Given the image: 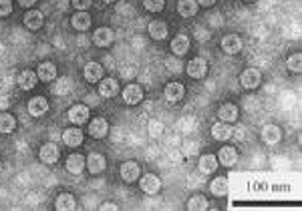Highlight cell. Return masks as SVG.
<instances>
[{
	"instance_id": "cell-1",
	"label": "cell",
	"mask_w": 302,
	"mask_h": 211,
	"mask_svg": "<svg viewBox=\"0 0 302 211\" xmlns=\"http://www.w3.org/2000/svg\"><path fill=\"white\" fill-rule=\"evenodd\" d=\"M260 81H262V74L258 69H246L240 76V83L244 89H258L260 87Z\"/></svg>"
},
{
	"instance_id": "cell-19",
	"label": "cell",
	"mask_w": 302,
	"mask_h": 211,
	"mask_svg": "<svg viewBox=\"0 0 302 211\" xmlns=\"http://www.w3.org/2000/svg\"><path fill=\"white\" fill-rule=\"evenodd\" d=\"M149 36L153 38V40H164L166 36H168V24L166 22H161V20H153L151 24H149Z\"/></svg>"
},
{
	"instance_id": "cell-27",
	"label": "cell",
	"mask_w": 302,
	"mask_h": 211,
	"mask_svg": "<svg viewBox=\"0 0 302 211\" xmlns=\"http://www.w3.org/2000/svg\"><path fill=\"white\" fill-rule=\"evenodd\" d=\"M280 137H282V133H280V129L276 125H266L262 129V139H264V143H268V145H276L280 141Z\"/></svg>"
},
{
	"instance_id": "cell-30",
	"label": "cell",
	"mask_w": 302,
	"mask_h": 211,
	"mask_svg": "<svg viewBox=\"0 0 302 211\" xmlns=\"http://www.w3.org/2000/svg\"><path fill=\"white\" fill-rule=\"evenodd\" d=\"M55 207L61 211L75 209V197H73L71 193H61V195L57 197V201H55Z\"/></svg>"
},
{
	"instance_id": "cell-20",
	"label": "cell",
	"mask_w": 302,
	"mask_h": 211,
	"mask_svg": "<svg viewBox=\"0 0 302 211\" xmlns=\"http://www.w3.org/2000/svg\"><path fill=\"white\" fill-rule=\"evenodd\" d=\"M218 161L222 165H226V167H232L236 161H238V151H236L234 147H224L220 151V155H218Z\"/></svg>"
},
{
	"instance_id": "cell-14",
	"label": "cell",
	"mask_w": 302,
	"mask_h": 211,
	"mask_svg": "<svg viewBox=\"0 0 302 211\" xmlns=\"http://www.w3.org/2000/svg\"><path fill=\"white\" fill-rule=\"evenodd\" d=\"M218 117H220V121H224V123H234L236 119H238V107L232 105V103L222 105L218 109Z\"/></svg>"
},
{
	"instance_id": "cell-32",
	"label": "cell",
	"mask_w": 302,
	"mask_h": 211,
	"mask_svg": "<svg viewBox=\"0 0 302 211\" xmlns=\"http://www.w3.org/2000/svg\"><path fill=\"white\" fill-rule=\"evenodd\" d=\"M14 127H16L14 117H12V115H8V113H0V133L8 135V133H12V131H14Z\"/></svg>"
},
{
	"instance_id": "cell-21",
	"label": "cell",
	"mask_w": 302,
	"mask_h": 211,
	"mask_svg": "<svg viewBox=\"0 0 302 211\" xmlns=\"http://www.w3.org/2000/svg\"><path fill=\"white\" fill-rule=\"evenodd\" d=\"M71 22H73V27L77 31H87L91 27V16L85 10H77V14L71 18Z\"/></svg>"
},
{
	"instance_id": "cell-8",
	"label": "cell",
	"mask_w": 302,
	"mask_h": 211,
	"mask_svg": "<svg viewBox=\"0 0 302 211\" xmlns=\"http://www.w3.org/2000/svg\"><path fill=\"white\" fill-rule=\"evenodd\" d=\"M183 95H185V89H183L181 83H169L168 87H166V99H168L169 103H177V101H181Z\"/></svg>"
},
{
	"instance_id": "cell-2",
	"label": "cell",
	"mask_w": 302,
	"mask_h": 211,
	"mask_svg": "<svg viewBox=\"0 0 302 211\" xmlns=\"http://www.w3.org/2000/svg\"><path fill=\"white\" fill-rule=\"evenodd\" d=\"M38 157H40V161H42V163L53 165V163H57V161H59V147H57V145H53V143H47V145H42V147H40Z\"/></svg>"
},
{
	"instance_id": "cell-39",
	"label": "cell",
	"mask_w": 302,
	"mask_h": 211,
	"mask_svg": "<svg viewBox=\"0 0 302 211\" xmlns=\"http://www.w3.org/2000/svg\"><path fill=\"white\" fill-rule=\"evenodd\" d=\"M34 2H36V0H18V4H20V6H25V8H31Z\"/></svg>"
},
{
	"instance_id": "cell-4",
	"label": "cell",
	"mask_w": 302,
	"mask_h": 211,
	"mask_svg": "<svg viewBox=\"0 0 302 211\" xmlns=\"http://www.w3.org/2000/svg\"><path fill=\"white\" fill-rule=\"evenodd\" d=\"M205 72H207V63L203 59H200V57H196V59H192L188 63V74L192 78H203Z\"/></svg>"
},
{
	"instance_id": "cell-28",
	"label": "cell",
	"mask_w": 302,
	"mask_h": 211,
	"mask_svg": "<svg viewBox=\"0 0 302 211\" xmlns=\"http://www.w3.org/2000/svg\"><path fill=\"white\" fill-rule=\"evenodd\" d=\"M67 169L71 173L79 175L85 169V157L83 155H68L67 157Z\"/></svg>"
},
{
	"instance_id": "cell-43",
	"label": "cell",
	"mask_w": 302,
	"mask_h": 211,
	"mask_svg": "<svg viewBox=\"0 0 302 211\" xmlns=\"http://www.w3.org/2000/svg\"><path fill=\"white\" fill-rule=\"evenodd\" d=\"M0 171H2V163H0Z\"/></svg>"
},
{
	"instance_id": "cell-24",
	"label": "cell",
	"mask_w": 302,
	"mask_h": 211,
	"mask_svg": "<svg viewBox=\"0 0 302 211\" xmlns=\"http://www.w3.org/2000/svg\"><path fill=\"white\" fill-rule=\"evenodd\" d=\"M36 76H38L40 81H44V83H49V81H55V78H57V67H55L53 63H42V65L38 67Z\"/></svg>"
},
{
	"instance_id": "cell-23",
	"label": "cell",
	"mask_w": 302,
	"mask_h": 211,
	"mask_svg": "<svg viewBox=\"0 0 302 211\" xmlns=\"http://www.w3.org/2000/svg\"><path fill=\"white\" fill-rule=\"evenodd\" d=\"M85 78L89 81V83H97L103 78V67H101L99 63H87L85 65Z\"/></svg>"
},
{
	"instance_id": "cell-17",
	"label": "cell",
	"mask_w": 302,
	"mask_h": 211,
	"mask_svg": "<svg viewBox=\"0 0 302 211\" xmlns=\"http://www.w3.org/2000/svg\"><path fill=\"white\" fill-rule=\"evenodd\" d=\"M36 74H34L33 70H22L20 74H18V78H16V83H18V87L22 89V91H31L34 89V85H36Z\"/></svg>"
},
{
	"instance_id": "cell-37",
	"label": "cell",
	"mask_w": 302,
	"mask_h": 211,
	"mask_svg": "<svg viewBox=\"0 0 302 211\" xmlns=\"http://www.w3.org/2000/svg\"><path fill=\"white\" fill-rule=\"evenodd\" d=\"M91 4H93L91 0H73V6H75L77 10H87Z\"/></svg>"
},
{
	"instance_id": "cell-25",
	"label": "cell",
	"mask_w": 302,
	"mask_h": 211,
	"mask_svg": "<svg viewBox=\"0 0 302 211\" xmlns=\"http://www.w3.org/2000/svg\"><path fill=\"white\" fill-rule=\"evenodd\" d=\"M63 143L68 147H79L83 143V131L81 129H67L63 133Z\"/></svg>"
},
{
	"instance_id": "cell-29",
	"label": "cell",
	"mask_w": 302,
	"mask_h": 211,
	"mask_svg": "<svg viewBox=\"0 0 302 211\" xmlns=\"http://www.w3.org/2000/svg\"><path fill=\"white\" fill-rule=\"evenodd\" d=\"M218 169V159L214 155H201L200 157V171L201 173H214Z\"/></svg>"
},
{
	"instance_id": "cell-42",
	"label": "cell",
	"mask_w": 302,
	"mask_h": 211,
	"mask_svg": "<svg viewBox=\"0 0 302 211\" xmlns=\"http://www.w3.org/2000/svg\"><path fill=\"white\" fill-rule=\"evenodd\" d=\"M246 2H256V0H246Z\"/></svg>"
},
{
	"instance_id": "cell-13",
	"label": "cell",
	"mask_w": 302,
	"mask_h": 211,
	"mask_svg": "<svg viewBox=\"0 0 302 211\" xmlns=\"http://www.w3.org/2000/svg\"><path fill=\"white\" fill-rule=\"evenodd\" d=\"M212 137L218 141H228L232 137V127H230L228 123L220 121V123H216V125L212 127Z\"/></svg>"
},
{
	"instance_id": "cell-36",
	"label": "cell",
	"mask_w": 302,
	"mask_h": 211,
	"mask_svg": "<svg viewBox=\"0 0 302 211\" xmlns=\"http://www.w3.org/2000/svg\"><path fill=\"white\" fill-rule=\"evenodd\" d=\"M10 12H12L10 0H0V16H8Z\"/></svg>"
},
{
	"instance_id": "cell-26",
	"label": "cell",
	"mask_w": 302,
	"mask_h": 211,
	"mask_svg": "<svg viewBox=\"0 0 302 211\" xmlns=\"http://www.w3.org/2000/svg\"><path fill=\"white\" fill-rule=\"evenodd\" d=\"M25 27L31 31H38L42 27V14L38 10H29L25 14Z\"/></svg>"
},
{
	"instance_id": "cell-5",
	"label": "cell",
	"mask_w": 302,
	"mask_h": 211,
	"mask_svg": "<svg viewBox=\"0 0 302 211\" xmlns=\"http://www.w3.org/2000/svg\"><path fill=\"white\" fill-rule=\"evenodd\" d=\"M89 119V109L85 105H75L68 109V121L75 125H83Z\"/></svg>"
},
{
	"instance_id": "cell-33",
	"label": "cell",
	"mask_w": 302,
	"mask_h": 211,
	"mask_svg": "<svg viewBox=\"0 0 302 211\" xmlns=\"http://www.w3.org/2000/svg\"><path fill=\"white\" fill-rule=\"evenodd\" d=\"M188 209H196V211L207 209V199H205L203 195H194V197L188 201Z\"/></svg>"
},
{
	"instance_id": "cell-6",
	"label": "cell",
	"mask_w": 302,
	"mask_h": 211,
	"mask_svg": "<svg viewBox=\"0 0 302 211\" xmlns=\"http://www.w3.org/2000/svg\"><path fill=\"white\" fill-rule=\"evenodd\" d=\"M222 48L226 55H236L242 50V38L238 35H226L222 38Z\"/></svg>"
},
{
	"instance_id": "cell-3",
	"label": "cell",
	"mask_w": 302,
	"mask_h": 211,
	"mask_svg": "<svg viewBox=\"0 0 302 211\" xmlns=\"http://www.w3.org/2000/svg\"><path fill=\"white\" fill-rule=\"evenodd\" d=\"M139 185H141L143 193H147V195H155V193L161 189V181H159V177H155L153 173H147L145 177H141Z\"/></svg>"
},
{
	"instance_id": "cell-18",
	"label": "cell",
	"mask_w": 302,
	"mask_h": 211,
	"mask_svg": "<svg viewBox=\"0 0 302 211\" xmlns=\"http://www.w3.org/2000/svg\"><path fill=\"white\" fill-rule=\"evenodd\" d=\"M121 177H123L125 181H129V183L137 181V177H139V165H137L135 161H125V163L121 165Z\"/></svg>"
},
{
	"instance_id": "cell-35",
	"label": "cell",
	"mask_w": 302,
	"mask_h": 211,
	"mask_svg": "<svg viewBox=\"0 0 302 211\" xmlns=\"http://www.w3.org/2000/svg\"><path fill=\"white\" fill-rule=\"evenodd\" d=\"M143 6L149 12H159V10H164L166 0H143Z\"/></svg>"
},
{
	"instance_id": "cell-41",
	"label": "cell",
	"mask_w": 302,
	"mask_h": 211,
	"mask_svg": "<svg viewBox=\"0 0 302 211\" xmlns=\"http://www.w3.org/2000/svg\"><path fill=\"white\" fill-rule=\"evenodd\" d=\"M103 2H107V4H111V2H115V0H103Z\"/></svg>"
},
{
	"instance_id": "cell-15",
	"label": "cell",
	"mask_w": 302,
	"mask_h": 211,
	"mask_svg": "<svg viewBox=\"0 0 302 211\" xmlns=\"http://www.w3.org/2000/svg\"><path fill=\"white\" fill-rule=\"evenodd\" d=\"M93 42H95L97 46H109V44L113 42V31L107 29V27L97 29L95 35H93Z\"/></svg>"
},
{
	"instance_id": "cell-22",
	"label": "cell",
	"mask_w": 302,
	"mask_h": 211,
	"mask_svg": "<svg viewBox=\"0 0 302 211\" xmlns=\"http://www.w3.org/2000/svg\"><path fill=\"white\" fill-rule=\"evenodd\" d=\"M177 12H179L181 16H185V18H192V16H196V12H198V2H196V0H179Z\"/></svg>"
},
{
	"instance_id": "cell-31",
	"label": "cell",
	"mask_w": 302,
	"mask_h": 211,
	"mask_svg": "<svg viewBox=\"0 0 302 211\" xmlns=\"http://www.w3.org/2000/svg\"><path fill=\"white\" fill-rule=\"evenodd\" d=\"M210 191H212L216 197L226 195V193H228V181H226V177H218V179H214L212 185H210Z\"/></svg>"
},
{
	"instance_id": "cell-11",
	"label": "cell",
	"mask_w": 302,
	"mask_h": 211,
	"mask_svg": "<svg viewBox=\"0 0 302 211\" xmlns=\"http://www.w3.org/2000/svg\"><path fill=\"white\" fill-rule=\"evenodd\" d=\"M123 99H125V103H129V105L141 103V99H143L141 87H137V85H127L125 91H123Z\"/></svg>"
},
{
	"instance_id": "cell-34",
	"label": "cell",
	"mask_w": 302,
	"mask_h": 211,
	"mask_svg": "<svg viewBox=\"0 0 302 211\" xmlns=\"http://www.w3.org/2000/svg\"><path fill=\"white\" fill-rule=\"evenodd\" d=\"M286 67L292 72H300L302 70V55H292L288 61H286Z\"/></svg>"
},
{
	"instance_id": "cell-9",
	"label": "cell",
	"mask_w": 302,
	"mask_h": 211,
	"mask_svg": "<svg viewBox=\"0 0 302 211\" xmlns=\"http://www.w3.org/2000/svg\"><path fill=\"white\" fill-rule=\"evenodd\" d=\"M85 165L89 167V171L93 173V175H97V173H101L103 169H105V157L103 155H99V153H91L87 159H85Z\"/></svg>"
},
{
	"instance_id": "cell-16",
	"label": "cell",
	"mask_w": 302,
	"mask_h": 211,
	"mask_svg": "<svg viewBox=\"0 0 302 211\" xmlns=\"http://www.w3.org/2000/svg\"><path fill=\"white\" fill-rule=\"evenodd\" d=\"M49 111V101L44 97H34L33 101L29 103V113L33 117H42Z\"/></svg>"
},
{
	"instance_id": "cell-40",
	"label": "cell",
	"mask_w": 302,
	"mask_h": 211,
	"mask_svg": "<svg viewBox=\"0 0 302 211\" xmlns=\"http://www.w3.org/2000/svg\"><path fill=\"white\" fill-rule=\"evenodd\" d=\"M196 2H198V4H201V6H212L216 0H196Z\"/></svg>"
},
{
	"instance_id": "cell-10",
	"label": "cell",
	"mask_w": 302,
	"mask_h": 211,
	"mask_svg": "<svg viewBox=\"0 0 302 211\" xmlns=\"http://www.w3.org/2000/svg\"><path fill=\"white\" fill-rule=\"evenodd\" d=\"M190 50V38L185 35H177L171 40V52L177 57H183Z\"/></svg>"
},
{
	"instance_id": "cell-12",
	"label": "cell",
	"mask_w": 302,
	"mask_h": 211,
	"mask_svg": "<svg viewBox=\"0 0 302 211\" xmlns=\"http://www.w3.org/2000/svg\"><path fill=\"white\" fill-rule=\"evenodd\" d=\"M117 91H119V83H117L115 78H105V81L99 83V93H101V97H105V99L115 97Z\"/></svg>"
},
{
	"instance_id": "cell-7",
	"label": "cell",
	"mask_w": 302,
	"mask_h": 211,
	"mask_svg": "<svg viewBox=\"0 0 302 211\" xmlns=\"http://www.w3.org/2000/svg\"><path fill=\"white\" fill-rule=\"evenodd\" d=\"M107 131H109V125H107V121L101 119V117L93 119L91 125H89V135L95 137V139H103V137L107 135Z\"/></svg>"
},
{
	"instance_id": "cell-38",
	"label": "cell",
	"mask_w": 302,
	"mask_h": 211,
	"mask_svg": "<svg viewBox=\"0 0 302 211\" xmlns=\"http://www.w3.org/2000/svg\"><path fill=\"white\" fill-rule=\"evenodd\" d=\"M99 209H103V211H111V209H113V211H115V209H117V205H115V203H103Z\"/></svg>"
}]
</instances>
